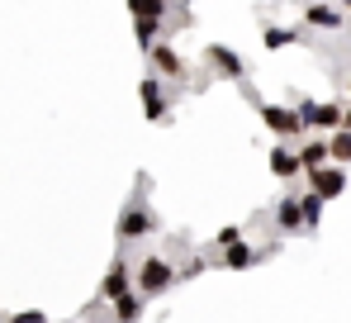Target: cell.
Masks as SVG:
<instances>
[{"mask_svg":"<svg viewBox=\"0 0 351 323\" xmlns=\"http://www.w3.org/2000/svg\"><path fill=\"white\" fill-rule=\"evenodd\" d=\"M143 186H147V176H138V195H133V200L119 210V223H114L119 247H128V243H143V238H152V233L162 228V219L152 214V205H147Z\"/></svg>","mask_w":351,"mask_h":323,"instance_id":"1","label":"cell"},{"mask_svg":"<svg viewBox=\"0 0 351 323\" xmlns=\"http://www.w3.org/2000/svg\"><path fill=\"white\" fill-rule=\"evenodd\" d=\"M171 285H180V271H176L171 257L147 252V257L138 262V295H143V300H162Z\"/></svg>","mask_w":351,"mask_h":323,"instance_id":"2","label":"cell"},{"mask_svg":"<svg viewBox=\"0 0 351 323\" xmlns=\"http://www.w3.org/2000/svg\"><path fill=\"white\" fill-rule=\"evenodd\" d=\"M133 290H138V267L119 252L114 262H110V271H105V280H100V300H105V304H114V300L133 295Z\"/></svg>","mask_w":351,"mask_h":323,"instance_id":"3","label":"cell"},{"mask_svg":"<svg viewBox=\"0 0 351 323\" xmlns=\"http://www.w3.org/2000/svg\"><path fill=\"white\" fill-rule=\"evenodd\" d=\"M299 119H304V129H323V133H337L342 124H347V109L337 105V100H299Z\"/></svg>","mask_w":351,"mask_h":323,"instance_id":"4","label":"cell"},{"mask_svg":"<svg viewBox=\"0 0 351 323\" xmlns=\"http://www.w3.org/2000/svg\"><path fill=\"white\" fill-rule=\"evenodd\" d=\"M261 124H266L276 138H285V143L299 138V133H308L304 119H299V109L294 105H276V100H261Z\"/></svg>","mask_w":351,"mask_h":323,"instance_id":"5","label":"cell"},{"mask_svg":"<svg viewBox=\"0 0 351 323\" xmlns=\"http://www.w3.org/2000/svg\"><path fill=\"white\" fill-rule=\"evenodd\" d=\"M138 100H143V114H147L152 124L171 119V96H167V86H162V76H157V71L138 81Z\"/></svg>","mask_w":351,"mask_h":323,"instance_id":"6","label":"cell"},{"mask_svg":"<svg viewBox=\"0 0 351 323\" xmlns=\"http://www.w3.org/2000/svg\"><path fill=\"white\" fill-rule=\"evenodd\" d=\"M308 190H313L318 200H337V195H347V166L328 162V166L308 171Z\"/></svg>","mask_w":351,"mask_h":323,"instance_id":"7","label":"cell"},{"mask_svg":"<svg viewBox=\"0 0 351 323\" xmlns=\"http://www.w3.org/2000/svg\"><path fill=\"white\" fill-rule=\"evenodd\" d=\"M276 247H280V243H266V247H252V243L242 238L237 247H223V252H219V262H214V267H223V271H247V267H256V262H261L266 252H276Z\"/></svg>","mask_w":351,"mask_h":323,"instance_id":"8","label":"cell"},{"mask_svg":"<svg viewBox=\"0 0 351 323\" xmlns=\"http://www.w3.org/2000/svg\"><path fill=\"white\" fill-rule=\"evenodd\" d=\"M276 228L294 238V233H308L304 228V190H290V195H280V205H276Z\"/></svg>","mask_w":351,"mask_h":323,"instance_id":"9","label":"cell"},{"mask_svg":"<svg viewBox=\"0 0 351 323\" xmlns=\"http://www.w3.org/2000/svg\"><path fill=\"white\" fill-rule=\"evenodd\" d=\"M204 62H209V67H214L219 76L247 81V62H242V57H237L233 48H228V43H209V48H204Z\"/></svg>","mask_w":351,"mask_h":323,"instance_id":"10","label":"cell"},{"mask_svg":"<svg viewBox=\"0 0 351 323\" xmlns=\"http://www.w3.org/2000/svg\"><path fill=\"white\" fill-rule=\"evenodd\" d=\"M304 24H308V29H347V14H342L337 5L304 0Z\"/></svg>","mask_w":351,"mask_h":323,"instance_id":"11","label":"cell"},{"mask_svg":"<svg viewBox=\"0 0 351 323\" xmlns=\"http://www.w3.org/2000/svg\"><path fill=\"white\" fill-rule=\"evenodd\" d=\"M147 62H152V71H162V76H171V81L185 76V62H180V53H176L171 43H157V48L147 53Z\"/></svg>","mask_w":351,"mask_h":323,"instance_id":"12","label":"cell"},{"mask_svg":"<svg viewBox=\"0 0 351 323\" xmlns=\"http://www.w3.org/2000/svg\"><path fill=\"white\" fill-rule=\"evenodd\" d=\"M133 34H138V48H143V53H152L157 43H167L171 24H167V19H133Z\"/></svg>","mask_w":351,"mask_h":323,"instance_id":"13","label":"cell"},{"mask_svg":"<svg viewBox=\"0 0 351 323\" xmlns=\"http://www.w3.org/2000/svg\"><path fill=\"white\" fill-rule=\"evenodd\" d=\"M304 166H299V148L290 143H280V148H271V176H280V181H294Z\"/></svg>","mask_w":351,"mask_h":323,"instance_id":"14","label":"cell"},{"mask_svg":"<svg viewBox=\"0 0 351 323\" xmlns=\"http://www.w3.org/2000/svg\"><path fill=\"white\" fill-rule=\"evenodd\" d=\"M185 0H128L133 19H171V10H180Z\"/></svg>","mask_w":351,"mask_h":323,"instance_id":"15","label":"cell"},{"mask_svg":"<svg viewBox=\"0 0 351 323\" xmlns=\"http://www.w3.org/2000/svg\"><path fill=\"white\" fill-rule=\"evenodd\" d=\"M143 309H147V300L133 290V295H123V300L110 304V323H138V319H143Z\"/></svg>","mask_w":351,"mask_h":323,"instance_id":"16","label":"cell"},{"mask_svg":"<svg viewBox=\"0 0 351 323\" xmlns=\"http://www.w3.org/2000/svg\"><path fill=\"white\" fill-rule=\"evenodd\" d=\"M328 162H332V153H328L323 138H308V143L299 148V166H304V171H318V166H328Z\"/></svg>","mask_w":351,"mask_h":323,"instance_id":"17","label":"cell"},{"mask_svg":"<svg viewBox=\"0 0 351 323\" xmlns=\"http://www.w3.org/2000/svg\"><path fill=\"white\" fill-rule=\"evenodd\" d=\"M261 43H266L271 53H280V48L299 43V34H294V29H280V24H266V29H261Z\"/></svg>","mask_w":351,"mask_h":323,"instance_id":"18","label":"cell"},{"mask_svg":"<svg viewBox=\"0 0 351 323\" xmlns=\"http://www.w3.org/2000/svg\"><path fill=\"white\" fill-rule=\"evenodd\" d=\"M328 153H332L337 166H347V162H351V129H337V133L328 138Z\"/></svg>","mask_w":351,"mask_h":323,"instance_id":"19","label":"cell"},{"mask_svg":"<svg viewBox=\"0 0 351 323\" xmlns=\"http://www.w3.org/2000/svg\"><path fill=\"white\" fill-rule=\"evenodd\" d=\"M323 205H328V200H318L313 190H304V228H308V233L323 223Z\"/></svg>","mask_w":351,"mask_h":323,"instance_id":"20","label":"cell"},{"mask_svg":"<svg viewBox=\"0 0 351 323\" xmlns=\"http://www.w3.org/2000/svg\"><path fill=\"white\" fill-rule=\"evenodd\" d=\"M214 267V262H209V257H204V252H190V257H185V262H180V280H195V276H204V271Z\"/></svg>","mask_w":351,"mask_h":323,"instance_id":"21","label":"cell"},{"mask_svg":"<svg viewBox=\"0 0 351 323\" xmlns=\"http://www.w3.org/2000/svg\"><path fill=\"white\" fill-rule=\"evenodd\" d=\"M237 243H242V228H237V223H228V228L214 233V247H219V252H223V247H237Z\"/></svg>","mask_w":351,"mask_h":323,"instance_id":"22","label":"cell"},{"mask_svg":"<svg viewBox=\"0 0 351 323\" xmlns=\"http://www.w3.org/2000/svg\"><path fill=\"white\" fill-rule=\"evenodd\" d=\"M10 323H48V314H38V309H19Z\"/></svg>","mask_w":351,"mask_h":323,"instance_id":"23","label":"cell"},{"mask_svg":"<svg viewBox=\"0 0 351 323\" xmlns=\"http://www.w3.org/2000/svg\"><path fill=\"white\" fill-rule=\"evenodd\" d=\"M342 129H351V109H347V124H342Z\"/></svg>","mask_w":351,"mask_h":323,"instance_id":"24","label":"cell"},{"mask_svg":"<svg viewBox=\"0 0 351 323\" xmlns=\"http://www.w3.org/2000/svg\"><path fill=\"white\" fill-rule=\"evenodd\" d=\"M342 10H351V0H342Z\"/></svg>","mask_w":351,"mask_h":323,"instance_id":"25","label":"cell"},{"mask_svg":"<svg viewBox=\"0 0 351 323\" xmlns=\"http://www.w3.org/2000/svg\"><path fill=\"white\" fill-rule=\"evenodd\" d=\"M347 91H351V76H347Z\"/></svg>","mask_w":351,"mask_h":323,"instance_id":"26","label":"cell"}]
</instances>
